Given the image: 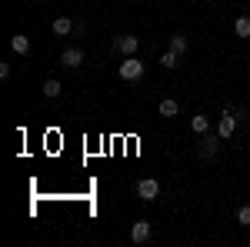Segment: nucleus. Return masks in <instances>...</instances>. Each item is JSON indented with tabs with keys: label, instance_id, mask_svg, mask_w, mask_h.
<instances>
[{
	"label": "nucleus",
	"instance_id": "1",
	"mask_svg": "<svg viewBox=\"0 0 250 247\" xmlns=\"http://www.w3.org/2000/svg\"><path fill=\"white\" fill-rule=\"evenodd\" d=\"M144 60H137V57H124L120 60V67H117V74H120V80H127V84H134V80H140L144 77Z\"/></svg>",
	"mask_w": 250,
	"mask_h": 247
},
{
	"label": "nucleus",
	"instance_id": "2",
	"mask_svg": "<svg viewBox=\"0 0 250 247\" xmlns=\"http://www.w3.org/2000/svg\"><path fill=\"white\" fill-rule=\"evenodd\" d=\"M137 197L147 201V204H154L157 197H160V184H157V177H144V180H137Z\"/></svg>",
	"mask_w": 250,
	"mask_h": 247
},
{
	"label": "nucleus",
	"instance_id": "3",
	"mask_svg": "<svg viewBox=\"0 0 250 247\" xmlns=\"http://www.w3.org/2000/svg\"><path fill=\"white\" fill-rule=\"evenodd\" d=\"M137 47H140V37H134V34H120V37H114V50L120 54V57H134Z\"/></svg>",
	"mask_w": 250,
	"mask_h": 247
},
{
	"label": "nucleus",
	"instance_id": "4",
	"mask_svg": "<svg viewBox=\"0 0 250 247\" xmlns=\"http://www.w3.org/2000/svg\"><path fill=\"white\" fill-rule=\"evenodd\" d=\"M237 120H240V111H237V114H233V111H224L220 124H217V134H220V140L233 137V131H237Z\"/></svg>",
	"mask_w": 250,
	"mask_h": 247
},
{
	"label": "nucleus",
	"instance_id": "5",
	"mask_svg": "<svg viewBox=\"0 0 250 247\" xmlns=\"http://www.w3.org/2000/svg\"><path fill=\"white\" fill-rule=\"evenodd\" d=\"M60 64H63L67 70H77L80 64H83V50H77V47H67V50L60 54Z\"/></svg>",
	"mask_w": 250,
	"mask_h": 247
},
{
	"label": "nucleus",
	"instance_id": "6",
	"mask_svg": "<svg viewBox=\"0 0 250 247\" xmlns=\"http://www.w3.org/2000/svg\"><path fill=\"white\" fill-rule=\"evenodd\" d=\"M150 221H137L134 227H130V241H134V244H147V241H150Z\"/></svg>",
	"mask_w": 250,
	"mask_h": 247
},
{
	"label": "nucleus",
	"instance_id": "7",
	"mask_svg": "<svg viewBox=\"0 0 250 247\" xmlns=\"http://www.w3.org/2000/svg\"><path fill=\"white\" fill-rule=\"evenodd\" d=\"M233 34L240 40H250V14H240V17L233 20Z\"/></svg>",
	"mask_w": 250,
	"mask_h": 247
},
{
	"label": "nucleus",
	"instance_id": "8",
	"mask_svg": "<svg viewBox=\"0 0 250 247\" xmlns=\"http://www.w3.org/2000/svg\"><path fill=\"white\" fill-rule=\"evenodd\" d=\"M217 137H220V134H217ZM217 137L204 134V140H200V157H207V160H210L213 154H217Z\"/></svg>",
	"mask_w": 250,
	"mask_h": 247
},
{
	"label": "nucleus",
	"instance_id": "9",
	"mask_svg": "<svg viewBox=\"0 0 250 247\" xmlns=\"http://www.w3.org/2000/svg\"><path fill=\"white\" fill-rule=\"evenodd\" d=\"M10 50L23 57V54L30 50V37H23V34H14V37H10Z\"/></svg>",
	"mask_w": 250,
	"mask_h": 247
},
{
	"label": "nucleus",
	"instance_id": "10",
	"mask_svg": "<svg viewBox=\"0 0 250 247\" xmlns=\"http://www.w3.org/2000/svg\"><path fill=\"white\" fill-rule=\"evenodd\" d=\"M54 34H57V37L74 34V20H70V17H57V20H54Z\"/></svg>",
	"mask_w": 250,
	"mask_h": 247
},
{
	"label": "nucleus",
	"instance_id": "11",
	"mask_svg": "<svg viewBox=\"0 0 250 247\" xmlns=\"http://www.w3.org/2000/svg\"><path fill=\"white\" fill-rule=\"evenodd\" d=\"M60 90H63V84H60L57 77H47V80H43V97L54 100V97H60Z\"/></svg>",
	"mask_w": 250,
	"mask_h": 247
},
{
	"label": "nucleus",
	"instance_id": "12",
	"mask_svg": "<svg viewBox=\"0 0 250 247\" xmlns=\"http://www.w3.org/2000/svg\"><path fill=\"white\" fill-rule=\"evenodd\" d=\"M157 114H160V117H177V114H180V104L167 97V100H160V107H157Z\"/></svg>",
	"mask_w": 250,
	"mask_h": 247
},
{
	"label": "nucleus",
	"instance_id": "13",
	"mask_svg": "<svg viewBox=\"0 0 250 247\" xmlns=\"http://www.w3.org/2000/svg\"><path fill=\"white\" fill-rule=\"evenodd\" d=\"M190 127H193V134H207V131H210V117H207V114L190 117Z\"/></svg>",
	"mask_w": 250,
	"mask_h": 247
},
{
	"label": "nucleus",
	"instance_id": "14",
	"mask_svg": "<svg viewBox=\"0 0 250 247\" xmlns=\"http://www.w3.org/2000/svg\"><path fill=\"white\" fill-rule=\"evenodd\" d=\"M177 64H180V54H173V50H167V54L160 57V67H164V70H177Z\"/></svg>",
	"mask_w": 250,
	"mask_h": 247
},
{
	"label": "nucleus",
	"instance_id": "15",
	"mask_svg": "<svg viewBox=\"0 0 250 247\" xmlns=\"http://www.w3.org/2000/svg\"><path fill=\"white\" fill-rule=\"evenodd\" d=\"M170 50H173V54H184V50H187V37L173 34V37H170Z\"/></svg>",
	"mask_w": 250,
	"mask_h": 247
},
{
	"label": "nucleus",
	"instance_id": "16",
	"mask_svg": "<svg viewBox=\"0 0 250 247\" xmlns=\"http://www.w3.org/2000/svg\"><path fill=\"white\" fill-rule=\"evenodd\" d=\"M237 224L240 227H250V204H244V207L237 210Z\"/></svg>",
	"mask_w": 250,
	"mask_h": 247
}]
</instances>
